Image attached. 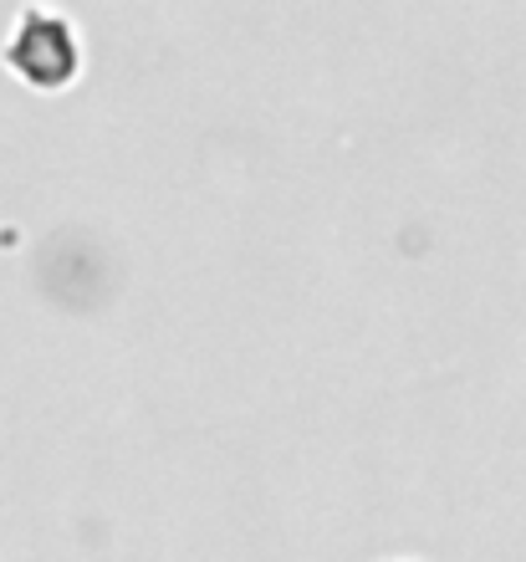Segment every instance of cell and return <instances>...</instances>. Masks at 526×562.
Listing matches in <instances>:
<instances>
[{"mask_svg": "<svg viewBox=\"0 0 526 562\" xmlns=\"http://www.w3.org/2000/svg\"><path fill=\"white\" fill-rule=\"evenodd\" d=\"M77 36L61 15L42 11V5H26L21 11V31L5 46V67L21 72L31 88H67L77 77Z\"/></svg>", "mask_w": 526, "mask_h": 562, "instance_id": "obj_1", "label": "cell"}]
</instances>
